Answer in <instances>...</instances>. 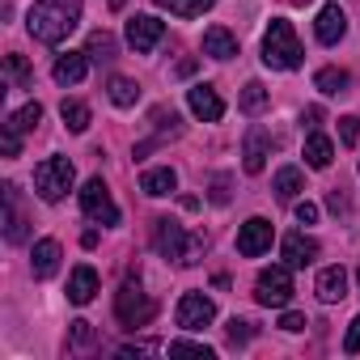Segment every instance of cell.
<instances>
[{
	"instance_id": "6da1fadb",
	"label": "cell",
	"mask_w": 360,
	"mask_h": 360,
	"mask_svg": "<svg viewBox=\"0 0 360 360\" xmlns=\"http://www.w3.org/2000/svg\"><path fill=\"white\" fill-rule=\"evenodd\" d=\"M77 22H81V0H39L26 13V30L47 47L64 43L77 30Z\"/></svg>"
},
{
	"instance_id": "7a4b0ae2",
	"label": "cell",
	"mask_w": 360,
	"mask_h": 360,
	"mask_svg": "<svg viewBox=\"0 0 360 360\" xmlns=\"http://www.w3.org/2000/svg\"><path fill=\"white\" fill-rule=\"evenodd\" d=\"M153 246H157V255L178 259L183 267H195L200 255H204V238L200 233H187L183 225L169 221V217H157L153 221Z\"/></svg>"
},
{
	"instance_id": "3957f363",
	"label": "cell",
	"mask_w": 360,
	"mask_h": 360,
	"mask_svg": "<svg viewBox=\"0 0 360 360\" xmlns=\"http://www.w3.org/2000/svg\"><path fill=\"white\" fill-rule=\"evenodd\" d=\"M301 60H305V51H301V39H297L292 22L276 18L263 34V64L276 68V72H292V68H301Z\"/></svg>"
},
{
	"instance_id": "277c9868",
	"label": "cell",
	"mask_w": 360,
	"mask_h": 360,
	"mask_svg": "<svg viewBox=\"0 0 360 360\" xmlns=\"http://www.w3.org/2000/svg\"><path fill=\"white\" fill-rule=\"evenodd\" d=\"M77 183V165L68 157H47L39 169H34V191L47 200V204H60Z\"/></svg>"
},
{
	"instance_id": "5b68a950",
	"label": "cell",
	"mask_w": 360,
	"mask_h": 360,
	"mask_svg": "<svg viewBox=\"0 0 360 360\" xmlns=\"http://www.w3.org/2000/svg\"><path fill=\"white\" fill-rule=\"evenodd\" d=\"M153 314H157V305H153V297L140 288V280H123V288L115 292V318L136 330V326H148Z\"/></svg>"
},
{
	"instance_id": "8992f818",
	"label": "cell",
	"mask_w": 360,
	"mask_h": 360,
	"mask_svg": "<svg viewBox=\"0 0 360 360\" xmlns=\"http://www.w3.org/2000/svg\"><path fill=\"white\" fill-rule=\"evenodd\" d=\"M288 271H292L288 263H280V267H263L259 280H255V301H259V305H276V309H284V305L292 301V276H288Z\"/></svg>"
},
{
	"instance_id": "52a82bcc",
	"label": "cell",
	"mask_w": 360,
	"mask_h": 360,
	"mask_svg": "<svg viewBox=\"0 0 360 360\" xmlns=\"http://www.w3.org/2000/svg\"><path fill=\"white\" fill-rule=\"evenodd\" d=\"M81 212L98 225H119V208L110 200V187L102 183V178H89V183L81 187Z\"/></svg>"
},
{
	"instance_id": "ba28073f",
	"label": "cell",
	"mask_w": 360,
	"mask_h": 360,
	"mask_svg": "<svg viewBox=\"0 0 360 360\" xmlns=\"http://www.w3.org/2000/svg\"><path fill=\"white\" fill-rule=\"evenodd\" d=\"M212 318H217L212 297H204V292H183V301H178V326H183V330H204Z\"/></svg>"
},
{
	"instance_id": "9c48e42d",
	"label": "cell",
	"mask_w": 360,
	"mask_h": 360,
	"mask_svg": "<svg viewBox=\"0 0 360 360\" xmlns=\"http://www.w3.org/2000/svg\"><path fill=\"white\" fill-rule=\"evenodd\" d=\"M271 238H276L271 221H263V217H250V221L238 229V255H246V259H259V255H267V250H271Z\"/></svg>"
},
{
	"instance_id": "30bf717a",
	"label": "cell",
	"mask_w": 360,
	"mask_h": 360,
	"mask_svg": "<svg viewBox=\"0 0 360 360\" xmlns=\"http://www.w3.org/2000/svg\"><path fill=\"white\" fill-rule=\"evenodd\" d=\"M161 39H165V22H157L153 13H136V18H127V43H131L140 56L153 51Z\"/></svg>"
},
{
	"instance_id": "8fae6325",
	"label": "cell",
	"mask_w": 360,
	"mask_h": 360,
	"mask_svg": "<svg viewBox=\"0 0 360 360\" xmlns=\"http://www.w3.org/2000/svg\"><path fill=\"white\" fill-rule=\"evenodd\" d=\"M26 238H30V221H26V212H22V191H18L13 183H5V242L18 246V242H26Z\"/></svg>"
},
{
	"instance_id": "7c38bea8",
	"label": "cell",
	"mask_w": 360,
	"mask_h": 360,
	"mask_svg": "<svg viewBox=\"0 0 360 360\" xmlns=\"http://www.w3.org/2000/svg\"><path fill=\"white\" fill-rule=\"evenodd\" d=\"M187 106H191V115L204 119V123H217V119L225 115V102H221V94H217L212 85H191V89H187Z\"/></svg>"
},
{
	"instance_id": "4fadbf2b",
	"label": "cell",
	"mask_w": 360,
	"mask_h": 360,
	"mask_svg": "<svg viewBox=\"0 0 360 360\" xmlns=\"http://www.w3.org/2000/svg\"><path fill=\"white\" fill-rule=\"evenodd\" d=\"M314 34H318V43L335 47V43L347 34V13H343L339 5H322V9H318V22H314Z\"/></svg>"
},
{
	"instance_id": "5bb4252c",
	"label": "cell",
	"mask_w": 360,
	"mask_h": 360,
	"mask_svg": "<svg viewBox=\"0 0 360 360\" xmlns=\"http://www.w3.org/2000/svg\"><path fill=\"white\" fill-rule=\"evenodd\" d=\"M267 157H271V136H267L263 127H250V131H246V148H242V165H246V174H263Z\"/></svg>"
},
{
	"instance_id": "9a60e30c",
	"label": "cell",
	"mask_w": 360,
	"mask_h": 360,
	"mask_svg": "<svg viewBox=\"0 0 360 360\" xmlns=\"http://www.w3.org/2000/svg\"><path fill=\"white\" fill-rule=\"evenodd\" d=\"M280 255H284L288 267H309V263L318 259V242H314L309 233H288V238L280 242Z\"/></svg>"
},
{
	"instance_id": "2e32d148",
	"label": "cell",
	"mask_w": 360,
	"mask_h": 360,
	"mask_svg": "<svg viewBox=\"0 0 360 360\" xmlns=\"http://www.w3.org/2000/svg\"><path fill=\"white\" fill-rule=\"evenodd\" d=\"M30 271H34V280H51V276L60 271V242H56V238H43V242H34Z\"/></svg>"
},
{
	"instance_id": "e0dca14e",
	"label": "cell",
	"mask_w": 360,
	"mask_h": 360,
	"mask_svg": "<svg viewBox=\"0 0 360 360\" xmlns=\"http://www.w3.org/2000/svg\"><path fill=\"white\" fill-rule=\"evenodd\" d=\"M94 292H98V271H94L89 263L72 267V276H68V301H72V305H89Z\"/></svg>"
},
{
	"instance_id": "ac0fdd59",
	"label": "cell",
	"mask_w": 360,
	"mask_h": 360,
	"mask_svg": "<svg viewBox=\"0 0 360 360\" xmlns=\"http://www.w3.org/2000/svg\"><path fill=\"white\" fill-rule=\"evenodd\" d=\"M314 292H318V301H326V305L343 301V297H347V271H343V267H322Z\"/></svg>"
},
{
	"instance_id": "d6986e66",
	"label": "cell",
	"mask_w": 360,
	"mask_h": 360,
	"mask_svg": "<svg viewBox=\"0 0 360 360\" xmlns=\"http://www.w3.org/2000/svg\"><path fill=\"white\" fill-rule=\"evenodd\" d=\"M174 187H178V174H174L169 165H153V169H144V174H140V191H144V195H153V200L174 195Z\"/></svg>"
},
{
	"instance_id": "ffe728a7",
	"label": "cell",
	"mask_w": 360,
	"mask_h": 360,
	"mask_svg": "<svg viewBox=\"0 0 360 360\" xmlns=\"http://www.w3.org/2000/svg\"><path fill=\"white\" fill-rule=\"evenodd\" d=\"M204 56H212V60H233V56H238V39H233L225 26H208V30H204Z\"/></svg>"
},
{
	"instance_id": "44dd1931",
	"label": "cell",
	"mask_w": 360,
	"mask_h": 360,
	"mask_svg": "<svg viewBox=\"0 0 360 360\" xmlns=\"http://www.w3.org/2000/svg\"><path fill=\"white\" fill-rule=\"evenodd\" d=\"M85 72H89V56L85 51H68V56L56 60V81L60 85H81Z\"/></svg>"
},
{
	"instance_id": "7402d4cb",
	"label": "cell",
	"mask_w": 360,
	"mask_h": 360,
	"mask_svg": "<svg viewBox=\"0 0 360 360\" xmlns=\"http://www.w3.org/2000/svg\"><path fill=\"white\" fill-rule=\"evenodd\" d=\"M330 161H335V144H330L322 131H309V136H305V165L326 169Z\"/></svg>"
},
{
	"instance_id": "603a6c76",
	"label": "cell",
	"mask_w": 360,
	"mask_h": 360,
	"mask_svg": "<svg viewBox=\"0 0 360 360\" xmlns=\"http://www.w3.org/2000/svg\"><path fill=\"white\" fill-rule=\"evenodd\" d=\"M271 187H276V195H280L284 204H292V200L305 191V178H301L297 165H284V169H276V183H271Z\"/></svg>"
},
{
	"instance_id": "cb8c5ba5",
	"label": "cell",
	"mask_w": 360,
	"mask_h": 360,
	"mask_svg": "<svg viewBox=\"0 0 360 360\" xmlns=\"http://www.w3.org/2000/svg\"><path fill=\"white\" fill-rule=\"evenodd\" d=\"M115 51H119V43H115V34H106V30H94L89 43H85V56H89L94 64H110Z\"/></svg>"
},
{
	"instance_id": "d4e9b609",
	"label": "cell",
	"mask_w": 360,
	"mask_h": 360,
	"mask_svg": "<svg viewBox=\"0 0 360 360\" xmlns=\"http://www.w3.org/2000/svg\"><path fill=\"white\" fill-rule=\"evenodd\" d=\"M153 5L174 13V18H200V13H208L217 5V0H153Z\"/></svg>"
},
{
	"instance_id": "484cf974",
	"label": "cell",
	"mask_w": 360,
	"mask_h": 360,
	"mask_svg": "<svg viewBox=\"0 0 360 360\" xmlns=\"http://www.w3.org/2000/svg\"><path fill=\"white\" fill-rule=\"evenodd\" d=\"M267 102H271V94H267V85H263V81H246V89H242V98H238V106H242L246 115H263V110H267Z\"/></svg>"
},
{
	"instance_id": "4316f807",
	"label": "cell",
	"mask_w": 360,
	"mask_h": 360,
	"mask_svg": "<svg viewBox=\"0 0 360 360\" xmlns=\"http://www.w3.org/2000/svg\"><path fill=\"white\" fill-rule=\"evenodd\" d=\"M106 94H110L115 106H136V102H140V85H136L131 77H110Z\"/></svg>"
},
{
	"instance_id": "83f0119b",
	"label": "cell",
	"mask_w": 360,
	"mask_h": 360,
	"mask_svg": "<svg viewBox=\"0 0 360 360\" xmlns=\"http://www.w3.org/2000/svg\"><path fill=\"white\" fill-rule=\"evenodd\" d=\"M60 119H64V127H68V131H77V136H81V131L89 127V106H85V102H77V98H68V102L60 106Z\"/></svg>"
},
{
	"instance_id": "f1b7e54d",
	"label": "cell",
	"mask_w": 360,
	"mask_h": 360,
	"mask_svg": "<svg viewBox=\"0 0 360 360\" xmlns=\"http://www.w3.org/2000/svg\"><path fill=\"white\" fill-rule=\"evenodd\" d=\"M347 72L343 68H318V77H314V89H322V94H343L347 89Z\"/></svg>"
},
{
	"instance_id": "f546056e",
	"label": "cell",
	"mask_w": 360,
	"mask_h": 360,
	"mask_svg": "<svg viewBox=\"0 0 360 360\" xmlns=\"http://www.w3.org/2000/svg\"><path fill=\"white\" fill-rule=\"evenodd\" d=\"M39 119H43V106H39V102H26V106H22L18 115H9L5 123H9L13 131H34V127H39Z\"/></svg>"
},
{
	"instance_id": "4dcf8cb0",
	"label": "cell",
	"mask_w": 360,
	"mask_h": 360,
	"mask_svg": "<svg viewBox=\"0 0 360 360\" xmlns=\"http://www.w3.org/2000/svg\"><path fill=\"white\" fill-rule=\"evenodd\" d=\"M5 68H9V77H13V85H18V89H30L34 72H30V64H26L22 56H9V60H5Z\"/></svg>"
},
{
	"instance_id": "1f68e13d",
	"label": "cell",
	"mask_w": 360,
	"mask_h": 360,
	"mask_svg": "<svg viewBox=\"0 0 360 360\" xmlns=\"http://www.w3.org/2000/svg\"><path fill=\"white\" fill-rule=\"evenodd\" d=\"M165 352H169V356H200V360H212V347H204V343H191V339H174Z\"/></svg>"
},
{
	"instance_id": "d6a6232c",
	"label": "cell",
	"mask_w": 360,
	"mask_h": 360,
	"mask_svg": "<svg viewBox=\"0 0 360 360\" xmlns=\"http://www.w3.org/2000/svg\"><path fill=\"white\" fill-rule=\"evenodd\" d=\"M339 140H343L347 148L360 140V119H356V115H343V119H339Z\"/></svg>"
},
{
	"instance_id": "836d02e7",
	"label": "cell",
	"mask_w": 360,
	"mask_h": 360,
	"mask_svg": "<svg viewBox=\"0 0 360 360\" xmlns=\"http://www.w3.org/2000/svg\"><path fill=\"white\" fill-rule=\"evenodd\" d=\"M255 335V322H246V318H233L229 322V343H246Z\"/></svg>"
},
{
	"instance_id": "e575fe53",
	"label": "cell",
	"mask_w": 360,
	"mask_h": 360,
	"mask_svg": "<svg viewBox=\"0 0 360 360\" xmlns=\"http://www.w3.org/2000/svg\"><path fill=\"white\" fill-rule=\"evenodd\" d=\"M343 352H347V356H356V352H360V314L347 322V335H343Z\"/></svg>"
},
{
	"instance_id": "d590c367",
	"label": "cell",
	"mask_w": 360,
	"mask_h": 360,
	"mask_svg": "<svg viewBox=\"0 0 360 360\" xmlns=\"http://www.w3.org/2000/svg\"><path fill=\"white\" fill-rule=\"evenodd\" d=\"M305 326H309L305 314H292V309H288V314L280 318V330H288V335H297V330H305Z\"/></svg>"
},
{
	"instance_id": "8d00e7d4",
	"label": "cell",
	"mask_w": 360,
	"mask_h": 360,
	"mask_svg": "<svg viewBox=\"0 0 360 360\" xmlns=\"http://www.w3.org/2000/svg\"><path fill=\"white\" fill-rule=\"evenodd\" d=\"M18 153H22V131H13L5 123V157H18Z\"/></svg>"
},
{
	"instance_id": "74e56055",
	"label": "cell",
	"mask_w": 360,
	"mask_h": 360,
	"mask_svg": "<svg viewBox=\"0 0 360 360\" xmlns=\"http://www.w3.org/2000/svg\"><path fill=\"white\" fill-rule=\"evenodd\" d=\"M297 221H301V225H314V221H318V204L301 200V204H297Z\"/></svg>"
},
{
	"instance_id": "f35d334b",
	"label": "cell",
	"mask_w": 360,
	"mask_h": 360,
	"mask_svg": "<svg viewBox=\"0 0 360 360\" xmlns=\"http://www.w3.org/2000/svg\"><path fill=\"white\" fill-rule=\"evenodd\" d=\"M212 204H229V178H217L212 183Z\"/></svg>"
},
{
	"instance_id": "ab89813d",
	"label": "cell",
	"mask_w": 360,
	"mask_h": 360,
	"mask_svg": "<svg viewBox=\"0 0 360 360\" xmlns=\"http://www.w3.org/2000/svg\"><path fill=\"white\" fill-rule=\"evenodd\" d=\"M136 352H140V356H148V352H161V343H127L119 356H136Z\"/></svg>"
},
{
	"instance_id": "60d3db41",
	"label": "cell",
	"mask_w": 360,
	"mask_h": 360,
	"mask_svg": "<svg viewBox=\"0 0 360 360\" xmlns=\"http://www.w3.org/2000/svg\"><path fill=\"white\" fill-rule=\"evenodd\" d=\"M301 123H305L309 131H318V123H322V106H309V110L301 115Z\"/></svg>"
},
{
	"instance_id": "b9f144b4",
	"label": "cell",
	"mask_w": 360,
	"mask_h": 360,
	"mask_svg": "<svg viewBox=\"0 0 360 360\" xmlns=\"http://www.w3.org/2000/svg\"><path fill=\"white\" fill-rule=\"evenodd\" d=\"M89 339H94L89 322H72V343H89Z\"/></svg>"
},
{
	"instance_id": "7bdbcfd3",
	"label": "cell",
	"mask_w": 360,
	"mask_h": 360,
	"mask_svg": "<svg viewBox=\"0 0 360 360\" xmlns=\"http://www.w3.org/2000/svg\"><path fill=\"white\" fill-rule=\"evenodd\" d=\"M326 204H330L335 212H343V208H347V195H343V191H330V200H326Z\"/></svg>"
},
{
	"instance_id": "ee69618b",
	"label": "cell",
	"mask_w": 360,
	"mask_h": 360,
	"mask_svg": "<svg viewBox=\"0 0 360 360\" xmlns=\"http://www.w3.org/2000/svg\"><path fill=\"white\" fill-rule=\"evenodd\" d=\"M106 5H110V9H123V5H127V0H106Z\"/></svg>"
},
{
	"instance_id": "f6af8a7d",
	"label": "cell",
	"mask_w": 360,
	"mask_h": 360,
	"mask_svg": "<svg viewBox=\"0 0 360 360\" xmlns=\"http://www.w3.org/2000/svg\"><path fill=\"white\" fill-rule=\"evenodd\" d=\"M356 284H360V267H356Z\"/></svg>"
}]
</instances>
